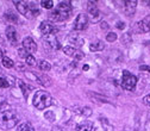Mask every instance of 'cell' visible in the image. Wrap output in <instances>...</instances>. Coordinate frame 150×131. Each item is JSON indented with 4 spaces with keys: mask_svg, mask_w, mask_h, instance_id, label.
Returning a JSON list of instances; mask_svg holds the SVG:
<instances>
[{
    "mask_svg": "<svg viewBox=\"0 0 150 131\" xmlns=\"http://www.w3.org/2000/svg\"><path fill=\"white\" fill-rule=\"evenodd\" d=\"M23 48L30 54H33L37 50V45H36L35 41L31 38V37H25V38L23 40Z\"/></svg>",
    "mask_w": 150,
    "mask_h": 131,
    "instance_id": "obj_13",
    "label": "cell"
},
{
    "mask_svg": "<svg viewBox=\"0 0 150 131\" xmlns=\"http://www.w3.org/2000/svg\"><path fill=\"white\" fill-rule=\"evenodd\" d=\"M87 25H88V17H87V14L80 13L76 17L75 22H74V29L78 30V31H81V30H85L87 28Z\"/></svg>",
    "mask_w": 150,
    "mask_h": 131,
    "instance_id": "obj_7",
    "label": "cell"
},
{
    "mask_svg": "<svg viewBox=\"0 0 150 131\" xmlns=\"http://www.w3.org/2000/svg\"><path fill=\"white\" fill-rule=\"evenodd\" d=\"M71 3L60 1L57 7L49 13V18L54 22H64L71 16Z\"/></svg>",
    "mask_w": 150,
    "mask_h": 131,
    "instance_id": "obj_1",
    "label": "cell"
},
{
    "mask_svg": "<svg viewBox=\"0 0 150 131\" xmlns=\"http://www.w3.org/2000/svg\"><path fill=\"white\" fill-rule=\"evenodd\" d=\"M54 104V100L51 96L45 91H37L33 96V105L38 110H45L47 107L51 106Z\"/></svg>",
    "mask_w": 150,
    "mask_h": 131,
    "instance_id": "obj_4",
    "label": "cell"
},
{
    "mask_svg": "<svg viewBox=\"0 0 150 131\" xmlns=\"http://www.w3.org/2000/svg\"><path fill=\"white\" fill-rule=\"evenodd\" d=\"M41 5H42V7L50 10L51 7H54V1H52V0H42Z\"/></svg>",
    "mask_w": 150,
    "mask_h": 131,
    "instance_id": "obj_25",
    "label": "cell"
},
{
    "mask_svg": "<svg viewBox=\"0 0 150 131\" xmlns=\"http://www.w3.org/2000/svg\"><path fill=\"white\" fill-rule=\"evenodd\" d=\"M18 55H19V57H22V59H26L30 54L24 48H21V49H18Z\"/></svg>",
    "mask_w": 150,
    "mask_h": 131,
    "instance_id": "obj_28",
    "label": "cell"
},
{
    "mask_svg": "<svg viewBox=\"0 0 150 131\" xmlns=\"http://www.w3.org/2000/svg\"><path fill=\"white\" fill-rule=\"evenodd\" d=\"M7 87H10L8 81L5 78H0V88H7Z\"/></svg>",
    "mask_w": 150,
    "mask_h": 131,
    "instance_id": "obj_31",
    "label": "cell"
},
{
    "mask_svg": "<svg viewBox=\"0 0 150 131\" xmlns=\"http://www.w3.org/2000/svg\"><path fill=\"white\" fill-rule=\"evenodd\" d=\"M143 104H144L145 106L150 107V94H149V96H145V97L143 98Z\"/></svg>",
    "mask_w": 150,
    "mask_h": 131,
    "instance_id": "obj_32",
    "label": "cell"
},
{
    "mask_svg": "<svg viewBox=\"0 0 150 131\" xmlns=\"http://www.w3.org/2000/svg\"><path fill=\"white\" fill-rule=\"evenodd\" d=\"M106 40H107V42H115L117 40V35L115 32H108L106 36Z\"/></svg>",
    "mask_w": 150,
    "mask_h": 131,
    "instance_id": "obj_29",
    "label": "cell"
},
{
    "mask_svg": "<svg viewBox=\"0 0 150 131\" xmlns=\"http://www.w3.org/2000/svg\"><path fill=\"white\" fill-rule=\"evenodd\" d=\"M123 10L125 12L126 16H132L136 11V6H137V1L136 0H131V1H123Z\"/></svg>",
    "mask_w": 150,
    "mask_h": 131,
    "instance_id": "obj_11",
    "label": "cell"
},
{
    "mask_svg": "<svg viewBox=\"0 0 150 131\" xmlns=\"http://www.w3.org/2000/svg\"><path fill=\"white\" fill-rule=\"evenodd\" d=\"M100 120H101V124L104 125V127L106 129V131H113V127L110 125V123H108L107 119H105V118H100Z\"/></svg>",
    "mask_w": 150,
    "mask_h": 131,
    "instance_id": "obj_26",
    "label": "cell"
},
{
    "mask_svg": "<svg viewBox=\"0 0 150 131\" xmlns=\"http://www.w3.org/2000/svg\"><path fill=\"white\" fill-rule=\"evenodd\" d=\"M101 29L106 30V29H107V24H106V23H101Z\"/></svg>",
    "mask_w": 150,
    "mask_h": 131,
    "instance_id": "obj_36",
    "label": "cell"
},
{
    "mask_svg": "<svg viewBox=\"0 0 150 131\" xmlns=\"http://www.w3.org/2000/svg\"><path fill=\"white\" fill-rule=\"evenodd\" d=\"M36 75V74H35ZM36 78H37V81H38L42 86H50L51 85V79L47 75V74H37L36 75Z\"/></svg>",
    "mask_w": 150,
    "mask_h": 131,
    "instance_id": "obj_15",
    "label": "cell"
},
{
    "mask_svg": "<svg viewBox=\"0 0 150 131\" xmlns=\"http://www.w3.org/2000/svg\"><path fill=\"white\" fill-rule=\"evenodd\" d=\"M74 111L76 112V113H79L81 116H86V117L92 115V110L89 107H75Z\"/></svg>",
    "mask_w": 150,
    "mask_h": 131,
    "instance_id": "obj_18",
    "label": "cell"
},
{
    "mask_svg": "<svg viewBox=\"0 0 150 131\" xmlns=\"http://www.w3.org/2000/svg\"><path fill=\"white\" fill-rule=\"evenodd\" d=\"M139 70H146L150 73V67L149 66H139Z\"/></svg>",
    "mask_w": 150,
    "mask_h": 131,
    "instance_id": "obj_34",
    "label": "cell"
},
{
    "mask_svg": "<svg viewBox=\"0 0 150 131\" xmlns=\"http://www.w3.org/2000/svg\"><path fill=\"white\" fill-rule=\"evenodd\" d=\"M83 70H88V66H85L83 67Z\"/></svg>",
    "mask_w": 150,
    "mask_h": 131,
    "instance_id": "obj_37",
    "label": "cell"
},
{
    "mask_svg": "<svg viewBox=\"0 0 150 131\" xmlns=\"http://www.w3.org/2000/svg\"><path fill=\"white\" fill-rule=\"evenodd\" d=\"M25 61H26V64L28 66H35L36 64V59L33 57L32 55H29L28 57L25 59Z\"/></svg>",
    "mask_w": 150,
    "mask_h": 131,
    "instance_id": "obj_30",
    "label": "cell"
},
{
    "mask_svg": "<svg viewBox=\"0 0 150 131\" xmlns=\"http://www.w3.org/2000/svg\"><path fill=\"white\" fill-rule=\"evenodd\" d=\"M19 122V115L13 110H6L0 112V129L8 130L14 127Z\"/></svg>",
    "mask_w": 150,
    "mask_h": 131,
    "instance_id": "obj_2",
    "label": "cell"
},
{
    "mask_svg": "<svg viewBox=\"0 0 150 131\" xmlns=\"http://www.w3.org/2000/svg\"><path fill=\"white\" fill-rule=\"evenodd\" d=\"M5 18H6L8 22H11V23H18V17L12 11H8L7 13H5Z\"/></svg>",
    "mask_w": 150,
    "mask_h": 131,
    "instance_id": "obj_20",
    "label": "cell"
},
{
    "mask_svg": "<svg viewBox=\"0 0 150 131\" xmlns=\"http://www.w3.org/2000/svg\"><path fill=\"white\" fill-rule=\"evenodd\" d=\"M69 43L76 48H81L85 44V40L79 35H70L69 36Z\"/></svg>",
    "mask_w": 150,
    "mask_h": 131,
    "instance_id": "obj_14",
    "label": "cell"
},
{
    "mask_svg": "<svg viewBox=\"0 0 150 131\" xmlns=\"http://www.w3.org/2000/svg\"><path fill=\"white\" fill-rule=\"evenodd\" d=\"M6 37L7 40L11 42L12 45H16L17 44V41H18V35H17V30L14 26L10 25L6 28Z\"/></svg>",
    "mask_w": 150,
    "mask_h": 131,
    "instance_id": "obj_12",
    "label": "cell"
},
{
    "mask_svg": "<svg viewBox=\"0 0 150 131\" xmlns=\"http://www.w3.org/2000/svg\"><path fill=\"white\" fill-rule=\"evenodd\" d=\"M40 30L42 32L43 36H50V35H55L56 32L59 31V29L56 28L52 23L45 21V22H42L41 25H40Z\"/></svg>",
    "mask_w": 150,
    "mask_h": 131,
    "instance_id": "obj_6",
    "label": "cell"
},
{
    "mask_svg": "<svg viewBox=\"0 0 150 131\" xmlns=\"http://www.w3.org/2000/svg\"><path fill=\"white\" fill-rule=\"evenodd\" d=\"M44 117H45V119H48L49 122H54L55 120V113L52 111H48V112H45L44 113Z\"/></svg>",
    "mask_w": 150,
    "mask_h": 131,
    "instance_id": "obj_27",
    "label": "cell"
},
{
    "mask_svg": "<svg viewBox=\"0 0 150 131\" xmlns=\"http://www.w3.org/2000/svg\"><path fill=\"white\" fill-rule=\"evenodd\" d=\"M148 5H149V7H150V1H149V3H148Z\"/></svg>",
    "mask_w": 150,
    "mask_h": 131,
    "instance_id": "obj_38",
    "label": "cell"
},
{
    "mask_svg": "<svg viewBox=\"0 0 150 131\" xmlns=\"http://www.w3.org/2000/svg\"><path fill=\"white\" fill-rule=\"evenodd\" d=\"M62 50H63V52L67 56H69V57H74V59H76V60H81V59L85 57V54L83 52H81L79 49L74 48V47H70V45L62 48Z\"/></svg>",
    "mask_w": 150,
    "mask_h": 131,
    "instance_id": "obj_8",
    "label": "cell"
},
{
    "mask_svg": "<svg viewBox=\"0 0 150 131\" xmlns=\"http://www.w3.org/2000/svg\"><path fill=\"white\" fill-rule=\"evenodd\" d=\"M3 57H4V50L0 47V59H3Z\"/></svg>",
    "mask_w": 150,
    "mask_h": 131,
    "instance_id": "obj_35",
    "label": "cell"
},
{
    "mask_svg": "<svg viewBox=\"0 0 150 131\" xmlns=\"http://www.w3.org/2000/svg\"><path fill=\"white\" fill-rule=\"evenodd\" d=\"M38 67H40V69L43 70V72H49V70L51 69V66H50V63H49L48 61H41L40 64H38Z\"/></svg>",
    "mask_w": 150,
    "mask_h": 131,
    "instance_id": "obj_23",
    "label": "cell"
},
{
    "mask_svg": "<svg viewBox=\"0 0 150 131\" xmlns=\"http://www.w3.org/2000/svg\"><path fill=\"white\" fill-rule=\"evenodd\" d=\"M87 10H88L89 14L92 16V22L93 23H97L98 21H100L101 14H100V11L98 10L94 1H88L87 3Z\"/></svg>",
    "mask_w": 150,
    "mask_h": 131,
    "instance_id": "obj_9",
    "label": "cell"
},
{
    "mask_svg": "<svg viewBox=\"0 0 150 131\" xmlns=\"http://www.w3.org/2000/svg\"><path fill=\"white\" fill-rule=\"evenodd\" d=\"M105 48L104 43L101 41H96V42H93L91 45H89V50L91 51H100Z\"/></svg>",
    "mask_w": 150,
    "mask_h": 131,
    "instance_id": "obj_19",
    "label": "cell"
},
{
    "mask_svg": "<svg viewBox=\"0 0 150 131\" xmlns=\"http://www.w3.org/2000/svg\"><path fill=\"white\" fill-rule=\"evenodd\" d=\"M93 124L91 122H83L76 125V131H92Z\"/></svg>",
    "mask_w": 150,
    "mask_h": 131,
    "instance_id": "obj_17",
    "label": "cell"
},
{
    "mask_svg": "<svg viewBox=\"0 0 150 131\" xmlns=\"http://www.w3.org/2000/svg\"><path fill=\"white\" fill-rule=\"evenodd\" d=\"M137 84V78L132 75L130 72L124 70L122 75V87L126 91H134Z\"/></svg>",
    "mask_w": 150,
    "mask_h": 131,
    "instance_id": "obj_5",
    "label": "cell"
},
{
    "mask_svg": "<svg viewBox=\"0 0 150 131\" xmlns=\"http://www.w3.org/2000/svg\"><path fill=\"white\" fill-rule=\"evenodd\" d=\"M13 4L16 5L17 10L19 11L21 14H23L24 17H26L28 19H32L36 16L40 14V10H37L35 7L33 3L30 1H13Z\"/></svg>",
    "mask_w": 150,
    "mask_h": 131,
    "instance_id": "obj_3",
    "label": "cell"
},
{
    "mask_svg": "<svg viewBox=\"0 0 150 131\" xmlns=\"http://www.w3.org/2000/svg\"><path fill=\"white\" fill-rule=\"evenodd\" d=\"M117 28H118L119 30L125 29V23H124V22H118V23H117Z\"/></svg>",
    "mask_w": 150,
    "mask_h": 131,
    "instance_id": "obj_33",
    "label": "cell"
},
{
    "mask_svg": "<svg viewBox=\"0 0 150 131\" xmlns=\"http://www.w3.org/2000/svg\"><path fill=\"white\" fill-rule=\"evenodd\" d=\"M136 30L137 32H142V33L150 31V16H146L136 24Z\"/></svg>",
    "mask_w": 150,
    "mask_h": 131,
    "instance_id": "obj_10",
    "label": "cell"
},
{
    "mask_svg": "<svg viewBox=\"0 0 150 131\" xmlns=\"http://www.w3.org/2000/svg\"><path fill=\"white\" fill-rule=\"evenodd\" d=\"M13 64L14 63H13V61L10 57H7V56H4V57H3V66L5 68H12Z\"/></svg>",
    "mask_w": 150,
    "mask_h": 131,
    "instance_id": "obj_24",
    "label": "cell"
},
{
    "mask_svg": "<svg viewBox=\"0 0 150 131\" xmlns=\"http://www.w3.org/2000/svg\"><path fill=\"white\" fill-rule=\"evenodd\" d=\"M17 82H18V85H19V87H21L22 91H23V96H24V98L28 99V97H29V88L26 87V84H24L21 79H18Z\"/></svg>",
    "mask_w": 150,
    "mask_h": 131,
    "instance_id": "obj_21",
    "label": "cell"
},
{
    "mask_svg": "<svg viewBox=\"0 0 150 131\" xmlns=\"http://www.w3.org/2000/svg\"><path fill=\"white\" fill-rule=\"evenodd\" d=\"M45 42H47V45H50L51 48L54 49H60V43L56 41V37L55 36H45Z\"/></svg>",
    "mask_w": 150,
    "mask_h": 131,
    "instance_id": "obj_16",
    "label": "cell"
},
{
    "mask_svg": "<svg viewBox=\"0 0 150 131\" xmlns=\"http://www.w3.org/2000/svg\"><path fill=\"white\" fill-rule=\"evenodd\" d=\"M17 131H35V129L30 123H23L19 127H18Z\"/></svg>",
    "mask_w": 150,
    "mask_h": 131,
    "instance_id": "obj_22",
    "label": "cell"
}]
</instances>
